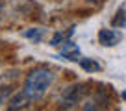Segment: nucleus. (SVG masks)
I'll list each match as a JSON object with an SVG mask.
<instances>
[{"label": "nucleus", "mask_w": 126, "mask_h": 111, "mask_svg": "<svg viewBox=\"0 0 126 111\" xmlns=\"http://www.w3.org/2000/svg\"><path fill=\"white\" fill-rule=\"evenodd\" d=\"M85 95H87L85 85H83V83H74V85L67 87L61 93V100H59V102H61L63 107H72V106L82 102V98Z\"/></svg>", "instance_id": "nucleus-2"}, {"label": "nucleus", "mask_w": 126, "mask_h": 111, "mask_svg": "<svg viewBox=\"0 0 126 111\" xmlns=\"http://www.w3.org/2000/svg\"><path fill=\"white\" fill-rule=\"evenodd\" d=\"M122 98H124V100H126V91H124V93H122Z\"/></svg>", "instance_id": "nucleus-11"}, {"label": "nucleus", "mask_w": 126, "mask_h": 111, "mask_svg": "<svg viewBox=\"0 0 126 111\" xmlns=\"http://www.w3.org/2000/svg\"><path fill=\"white\" fill-rule=\"evenodd\" d=\"M54 78H56V74L50 70V69L37 67L26 76L22 91L30 96L32 102H35V100H39L41 96L47 93V89L50 87L52 83H54Z\"/></svg>", "instance_id": "nucleus-1"}, {"label": "nucleus", "mask_w": 126, "mask_h": 111, "mask_svg": "<svg viewBox=\"0 0 126 111\" xmlns=\"http://www.w3.org/2000/svg\"><path fill=\"white\" fill-rule=\"evenodd\" d=\"M61 57H65L69 61H78L80 59V46L71 43V41H67L61 48Z\"/></svg>", "instance_id": "nucleus-4"}, {"label": "nucleus", "mask_w": 126, "mask_h": 111, "mask_svg": "<svg viewBox=\"0 0 126 111\" xmlns=\"http://www.w3.org/2000/svg\"><path fill=\"white\" fill-rule=\"evenodd\" d=\"M24 37H28V39L33 41V43H39V41L43 39V30H41V28H28L26 32H24Z\"/></svg>", "instance_id": "nucleus-9"}, {"label": "nucleus", "mask_w": 126, "mask_h": 111, "mask_svg": "<svg viewBox=\"0 0 126 111\" xmlns=\"http://www.w3.org/2000/svg\"><path fill=\"white\" fill-rule=\"evenodd\" d=\"M111 26H113V28H119V30L126 28V0L117 8L113 19H111Z\"/></svg>", "instance_id": "nucleus-6"}, {"label": "nucleus", "mask_w": 126, "mask_h": 111, "mask_svg": "<svg viewBox=\"0 0 126 111\" xmlns=\"http://www.w3.org/2000/svg\"><path fill=\"white\" fill-rule=\"evenodd\" d=\"M74 33V30H67V32H58V33H54V37L50 39V44L52 46H63V44L67 43L69 39H71V35Z\"/></svg>", "instance_id": "nucleus-7"}, {"label": "nucleus", "mask_w": 126, "mask_h": 111, "mask_svg": "<svg viewBox=\"0 0 126 111\" xmlns=\"http://www.w3.org/2000/svg\"><path fill=\"white\" fill-rule=\"evenodd\" d=\"M11 93H13V85H9V83H6V85H0V107H2V106H4V104L9 100Z\"/></svg>", "instance_id": "nucleus-10"}, {"label": "nucleus", "mask_w": 126, "mask_h": 111, "mask_svg": "<svg viewBox=\"0 0 126 111\" xmlns=\"http://www.w3.org/2000/svg\"><path fill=\"white\" fill-rule=\"evenodd\" d=\"M0 9H2V4H0Z\"/></svg>", "instance_id": "nucleus-12"}, {"label": "nucleus", "mask_w": 126, "mask_h": 111, "mask_svg": "<svg viewBox=\"0 0 126 111\" xmlns=\"http://www.w3.org/2000/svg\"><path fill=\"white\" fill-rule=\"evenodd\" d=\"M122 41V33L117 30H111V28H102L98 32V43L102 46H115Z\"/></svg>", "instance_id": "nucleus-3"}, {"label": "nucleus", "mask_w": 126, "mask_h": 111, "mask_svg": "<svg viewBox=\"0 0 126 111\" xmlns=\"http://www.w3.org/2000/svg\"><path fill=\"white\" fill-rule=\"evenodd\" d=\"M28 104H32L30 96H28L24 91H20L19 95H15L8 102V109H24V107H28Z\"/></svg>", "instance_id": "nucleus-5"}, {"label": "nucleus", "mask_w": 126, "mask_h": 111, "mask_svg": "<svg viewBox=\"0 0 126 111\" xmlns=\"http://www.w3.org/2000/svg\"><path fill=\"white\" fill-rule=\"evenodd\" d=\"M78 63H80V67L83 69L85 72H98L100 69V63L96 59H91V57H83V59H78Z\"/></svg>", "instance_id": "nucleus-8"}]
</instances>
